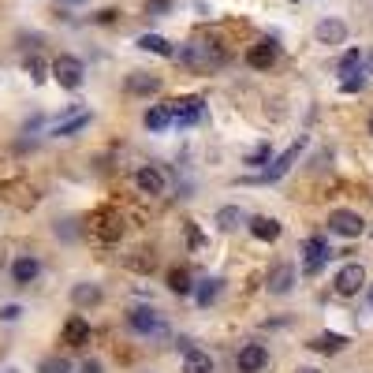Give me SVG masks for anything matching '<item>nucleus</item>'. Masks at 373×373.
I'll use <instances>...</instances> for the list:
<instances>
[{
    "instance_id": "obj_27",
    "label": "nucleus",
    "mask_w": 373,
    "mask_h": 373,
    "mask_svg": "<svg viewBox=\"0 0 373 373\" xmlns=\"http://www.w3.org/2000/svg\"><path fill=\"white\" fill-rule=\"evenodd\" d=\"M168 291H172V295H190V291H194L190 272L187 269H172L168 272Z\"/></svg>"
},
{
    "instance_id": "obj_32",
    "label": "nucleus",
    "mask_w": 373,
    "mask_h": 373,
    "mask_svg": "<svg viewBox=\"0 0 373 373\" xmlns=\"http://www.w3.org/2000/svg\"><path fill=\"white\" fill-rule=\"evenodd\" d=\"M38 373H71V362L60 359V354H53V359H45V362L38 366Z\"/></svg>"
},
{
    "instance_id": "obj_21",
    "label": "nucleus",
    "mask_w": 373,
    "mask_h": 373,
    "mask_svg": "<svg viewBox=\"0 0 373 373\" xmlns=\"http://www.w3.org/2000/svg\"><path fill=\"white\" fill-rule=\"evenodd\" d=\"M135 45L142 48V53H153V56H165V60H172V56H175L172 41H168V38H160V34H142Z\"/></svg>"
},
{
    "instance_id": "obj_28",
    "label": "nucleus",
    "mask_w": 373,
    "mask_h": 373,
    "mask_svg": "<svg viewBox=\"0 0 373 373\" xmlns=\"http://www.w3.org/2000/svg\"><path fill=\"white\" fill-rule=\"evenodd\" d=\"M354 71H362V53L359 48H351V53H344V60H339V75L344 78H354Z\"/></svg>"
},
{
    "instance_id": "obj_16",
    "label": "nucleus",
    "mask_w": 373,
    "mask_h": 373,
    "mask_svg": "<svg viewBox=\"0 0 373 373\" xmlns=\"http://www.w3.org/2000/svg\"><path fill=\"white\" fill-rule=\"evenodd\" d=\"M38 272H41V262H38V257H30V254H23V257H15V265H11V280L15 284H34Z\"/></svg>"
},
{
    "instance_id": "obj_15",
    "label": "nucleus",
    "mask_w": 373,
    "mask_h": 373,
    "mask_svg": "<svg viewBox=\"0 0 373 373\" xmlns=\"http://www.w3.org/2000/svg\"><path fill=\"white\" fill-rule=\"evenodd\" d=\"M71 302L78 306V310H90V306H101L105 302V291L97 284H75L71 287Z\"/></svg>"
},
{
    "instance_id": "obj_19",
    "label": "nucleus",
    "mask_w": 373,
    "mask_h": 373,
    "mask_svg": "<svg viewBox=\"0 0 373 373\" xmlns=\"http://www.w3.org/2000/svg\"><path fill=\"white\" fill-rule=\"evenodd\" d=\"M306 347L317 351V354H339V351L347 347V336H339V332H317Z\"/></svg>"
},
{
    "instance_id": "obj_36",
    "label": "nucleus",
    "mask_w": 373,
    "mask_h": 373,
    "mask_svg": "<svg viewBox=\"0 0 373 373\" xmlns=\"http://www.w3.org/2000/svg\"><path fill=\"white\" fill-rule=\"evenodd\" d=\"M78 373H105V366L97 362V359H86V362H83V369H78Z\"/></svg>"
},
{
    "instance_id": "obj_25",
    "label": "nucleus",
    "mask_w": 373,
    "mask_h": 373,
    "mask_svg": "<svg viewBox=\"0 0 373 373\" xmlns=\"http://www.w3.org/2000/svg\"><path fill=\"white\" fill-rule=\"evenodd\" d=\"M142 123L150 127V131H165V127L172 123V116H168L165 105H150V108H145V116H142Z\"/></svg>"
},
{
    "instance_id": "obj_35",
    "label": "nucleus",
    "mask_w": 373,
    "mask_h": 373,
    "mask_svg": "<svg viewBox=\"0 0 373 373\" xmlns=\"http://www.w3.org/2000/svg\"><path fill=\"white\" fill-rule=\"evenodd\" d=\"M19 314H23V306H15V302H8L4 310H0V321H19Z\"/></svg>"
},
{
    "instance_id": "obj_29",
    "label": "nucleus",
    "mask_w": 373,
    "mask_h": 373,
    "mask_svg": "<svg viewBox=\"0 0 373 373\" xmlns=\"http://www.w3.org/2000/svg\"><path fill=\"white\" fill-rule=\"evenodd\" d=\"M269 160H272V145H269V142H262L257 150H250V153H247V160H242V165L262 168V165H269Z\"/></svg>"
},
{
    "instance_id": "obj_20",
    "label": "nucleus",
    "mask_w": 373,
    "mask_h": 373,
    "mask_svg": "<svg viewBox=\"0 0 373 373\" xmlns=\"http://www.w3.org/2000/svg\"><path fill=\"white\" fill-rule=\"evenodd\" d=\"M160 90V78L157 75H145V71H131L127 75V93H135V97H150Z\"/></svg>"
},
{
    "instance_id": "obj_4",
    "label": "nucleus",
    "mask_w": 373,
    "mask_h": 373,
    "mask_svg": "<svg viewBox=\"0 0 373 373\" xmlns=\"http://www.w3.org/2000/svg\"><path fill=\"white\" fill-rule=\"evenodd\" d=\"M127 325L138 336H165V317H160L153 306H135V310L127 314Z\"/></svg>"
},
{
    "instance_id": "obj_11",
    "label": "nucleus",
    "mask_w": 373,
    "mask_h": 373,
    "mask_svg": "<svg viewBox=\"0 0 373 373\" xmlns=\"http://www.w3.org/2000/svg\"><path fill=\"white\" fill-rule=\"evenodd\" d=\"M135 187H138L142 194H165V187H168V175L160 172L157 165H142V168L135 172Z\"/></svg>"
},
{
    "instance_id": "obj_30",
    "label": "nucleus",
    "mask_w": 373,
    "mask_h": 373,
    "mask_svg": "<svg viewBox=\"0 0 373 373\" xmlns=\"http://www.w3.org/2000/svg\"><path fill=\"white\" fill-rule=\"evenodd\" d=\"M127 269H135V272H150V269H153V254L135 250L131 257H127Z\"/></svg>"
},
{
    "instance_id": "obj_1",
    "label": "nucleus",
    "mask_w": 373,
    "mask_h": 373,
    "mask_svg": "<svg viewBox=\"0 0 373 373\" xmlns=\"http://www.w3.org/2000/svg\"><path fill=\"white\" fill-rule=\"evenodd\" d=\"M180 63H187V68H194V71H213V68L224 63V53L213 48V45H205V41H190V45L180 48Z\"/></svg>"
},
{
    "instance_id": "obj_37",
    "label": "nucleus",
    "mask_w": 373,
    "mask_h": 373,
    "mask_svg": "<svg viewBox=\"0 0 373 373\" xmlns=\"http://www.w3.org/2000/svg\"><path fill=\"white\" fill-rule=\"evenodd\" d=\"M366 83H362V78H344V93H354V90H362Z\"/></svg>"
},
{
    "instance_id": "obj_23",
    "label": "nucleus",
    "mask_w": 373,
    "mask_h": 373,
    "mask_svg": "<svg viewBox=\"0 0 373 373\" xmlns=\"http://www.w3.org/2000/svg\"><path fill=\"white\" fill-rule=\"evenodd\" d=\"M83 127H90V112H83V108H78L75 116H68L63 123H56V135H60V138H71V135H78V131H83Z\"/></svg>"
},
{
    "instance_id": "obj_8",
    "label": "nucleus",
    "mask_w": 373,
    "mask_h": 373,
    "mask_svg": "<svg viewBox=\"0 0 373 373\" xmlns=\"http://www.w3.org/2000/svg\"><path fill=\"white\" fill-rule=\"evenodd\" d=\"M332 287H336V295H344V299H351V295H359V291L366 287V269L359 265V262H351V265H344L336 272V280H332Z\"/></svg>"
},
{
    "instance_id": "obj_17",
    "label": "nucleus",
    "mask_w": 373,
    "mask_h": 373,
    "mask_svg": "<svg viewBox=\"0 0 373 373\" xmlns=\"http://www.w3.org/2000/svg\"><path fill=\"white\" fill-rule=\"evenodd\" d=\"M63 344H68V347H83V344H90V321L75 314L68 325H63Z\"/></svg>"
},
{
    "instance_id": "obj_40",
    "label": "nucleus",
    "mask_w": 373,
    "mask_h": 373,
    "mask_svg": "<svg viewBox=\"0 0 373 373\" xmlns=\"http://www.w3.org/2000/svg\"><path fill=\"white\" fill-rule=\"evenodd\" d=\"M63 4H83V0H63Z\"/></svg>"
},
{
    "instance_id": "obj_14",
    "label": "nucleus",
    "mask_w": 373,
    "mask_h": 373,
    "mask_svg": "<svg viewBox=\"0 0 373 373\" xmlns=\"http://www.w3.org/2000/svg\"><path fill=\"white\" fill-rule=\"evenodd\" d=\"M269 295H287L291 287H295V265H277L269 272Z\"/></svg>"
},
{
    "instance_id": "obj_12",
    "label": "nucleus",
    "mask_w": 373,
    "mask_h": 373,
    "mask_svg": "<svg viewBox=\"0 0 373 373\" xmlns=\"http://www.w3.org/2000/svg\"><path fill=\"white\" fill-rule=\"evenodd\" d=\"M314 38H317L321 45H344V41H347V26L339 23V19H321V23L314 26Z\"/></svg>"
},
{
    "instance_id": "obj_9",
    "label": "nucleus",
    "mask_w": 373,
    "mask_h": 373,
    "mask_svg": "<svg viewBox=\"0 0 373 373\" xmlns=\"http://www.w3.org/2000/svg\"><path fill=\"white\" fill-rule=\"evenodd\" d=\"M302 257H306V265H302L306 277H317L321 265H325L329 257H332V250H329V242L321 239V235H310V239L302 242Z\"/></svg>"
},
{
    "instance_id": "obj_5",
    "label": "nucleus",
    "mask_w": 373,
    "mask_h": 373,
    "mask_svg": "<svg viewBox=\"0 0 373 373\" xmlns=\"http://www.w3.org/2000/svg\"><path fill=\"white\" fill-rule=\"evenodd\" d=\"M329 232L339 239H359L366 232V220L354 213V209H332L329 213Z\"/></svg>"
},
{
    "instance_id": "obj_42",
    "label": "nucleus",
    "mask_w": 373,
    "mask_h": 373,
    "mask_svg": "<svg viewBox=\"0 0 373 373\" xmlns=\"http://www.w3.org/2000/svg\"><path fill=\"white\" fill-rule=\"evenodd\" d=\"M8 373H15V369H8Z\"/></svg>"
},
{
    "instance_id": "obj_3",
    "label": "nucleus",
    "mask_w": 373,
    "mask_h": 373,
    "mask_svg": "<svg viewBox=\"0 0 373 373\" xmlns=\"http://www.w3.org/2000/svg\"><path fill=\"white\" fill-rule=\"evenodd\" d=\"M48 71H53V78H56L63 90H78V86H83V78H86L83 60H75V56H56Z\"/></svg>"
},
{
    "instance_id": "obj_6",
    "label": "nucleus",
    "mask_w": 373,
    "mask_h": 373,
    "mask_svg": "<svg viewBox=\"0 0 373 373\" xmlns=\"http://www.w3.org/2000/svg\"><path fill=\"white\" fill-rule=\"evenodd\" d=\"M90 235L101 239V242H116V239L123 235V217L116 213V209H101V213H93Z\"/></svg>"
},
{
    "instance_id": "obj_34",
    "label": "nucleus",
    "mask_w": 373,
    "mask_h": 373,
    "mask_svg": "<svg viewBox=\"0 0 373 373\" xmlns=\"http://www.w3.org/2000/svg\"><path fill=\"white\" fill-rule=\"evenodd\" d=\"M187 242H190V250L202 247V232H198V224H194V220H187Z\"/></svg>"
},
{
    "instance_id": "obj_7",
    "label": "nucleus",
    "mask_w": 373,
    "mask_h": 373,
    "mask_svg": "<svg viewBox=\"0 0 373 373\" xmlns=\"http://www.w3.org/2000/svg\"><path fill=\"white\" fill-rule=\"evenodd\" d=\"M299 153H302V138H299L295 145H287V150H284L277 160H269L272 168H265L262 175H254V180H247V183H277V180H284V175L291 172V165L299 160Z\"/></svg>"
},
{
    "instance_id": "obj_38",
    "label": "nucleus",
    "mask_w": 373,
    "mask_h": 373,
    "mask_svg": "<svg viewBox=\"0 0 373 373\" xmlns=\"http://www.w3.org/2000/svg\"><path fill=\"white\" fill-rule=\"evenodd\" d=\"M362 63H366V68H369V75H373V53H369V56H362Z\"/></svg>"
},
{
    "instance_id": "obj_31",
    "label": "nucleus",
    "mask_w": 373,
    "mask_h": 373,
    "mask_svg": "<svg viewBox=\"0 0 373 373\" xmlns=\"http://www.w3.org/2000/svg\"><path fill=\"white\" fill-rule=\"evenodd\" d=\"M26 75L34 78V83H45V78H48V63H45L41 56H30V60H26Z\"/></svg>"
},
{
    "instance_id": "obj_2",
    "label": "nucleus",
    "mask_w": 373,
    "mask_h": 373,
    "mask_svg": "<svg viewBox=\"0 0 373 373\" xmlns=\"http://www.w3.org/2000/svg\"><path fill=\"white\" fill-rule=\"evenodd\" d=\"M165 108H168L172 123H180V127H190V123H198V120H202V112H205V101H202L198 93H190V97H175V101H168Z\"/></svg>"
},
{
    "instance_id": "obj_18",
    "label": "nucleus",
    "mask_w": 373,
    "mask_h": 373,
    "mask_svg": "<svg viewBox=\"0 0 373 373\" xmlns=\"http://www.w3.org/2000/svg\"><path fill=\"white\" fill-rule=\"evenodd\" d=\"M247 228H250L254 239H262V242H277L280 232H284V228H280V220H272V217H250Z\"/></svg>"
},
{
    "instance_id": "obj_39",
    "label": "nucleus",
    "mask_w": 373,
    "mask_h": 373,
    "mask_svg": "<svg viewBox=\"0 0 373 373\" xmlns=\"http://www.w3.org/2000/svg\"><path fill=\"white\" fill-rule=\"evenodd\" d=\"M295 373H321V369H314V366H299Z\"/></svg>"
},
{
    "instance_id": "obj_22",
    "label": "nucleus",
    "mask_w": 373,
    "mask_h": 373,
    "mask_svg": "<svg viewBox=\"0 0 373 373\" xmlns=\"http://www.w3.org/2000/svg\"><path fill=\"white\" fill-rule=\"evenodd\" d=\"M183 373H213V359H209L205 351L190 347V351H187V359H183Z\"/></svg>"
},
{
    "instance_id": "obj_10",
    "label": "nucleus",
    "mask_w": 373,
    "mask_h": 373,
    "mask_svg": "<svg viewBox=\"0 0 373 373\" xmlns=\"http://www.w3.org/2000/svg\"><path fill=\"white\" fill-rule=\"evenodd\" d=\"M277 56H280V45L272 41V38H265V41H257V45L247 48V63H250L254 71H269L272 63H277Z\"/></svg>"
},
{
    "instance_id": "obj_33",
    "label": "nucleus",
    "mask_w": 373,
    "mask_h": 373,
    "mask_svg": "<svg viewBox=\"0 0 373 373\" xmlns=\"http://www.w3.org/2000/svg\"><path fill=\"white\" fill-rule=\"evenodd\" d=\"M168 11H172V0H150V4H145L150 19H160V15H168Z\"/></svg>"
},
{
    "instance_id": "obj_13",
    "label": "nucleus",
    "mask_w": 373,
    "mask_h": 373,
    "mask_svg": "<svg viewBox=\"0 0 373 373\" xmlns=\"http://www.w3.org/2000/svg\"><path fill=\"white\" fill-rule=\"evenodd\" d=\"M269 366V351L262 344H247L239 351V369L242 373H257V369H265Z\"/></svg>"
},
{
    "instance_id": "obj_41",
    "label": "nucleus",
    "mask_w": 373,
    "mask_h": 373,
    "mask_svg": "<svg viewBox=\"0 0 373 373\" xmlns=\"http://www.w3.org/2000/svg\"><path fill=\"white\" fill-rule=\"evenodd\" d=\"M369 135H373V116H369Z\"/></svg>"
},
{
    "instance_id": "obj_24",
    "label": "nucleus",
    "mask_w": 373,
    "mask_h": 373,
    "mask_svg": "<svg viewBox=\"0 0 373 373\" xmlns=\"http://www.w3.org/2000/svg\"><path fill=\"white\" fill-rule=\"evenodd\" d=\"M242 220H247V217H242L239 205H224V209H217V228H220V232H235Z\"/></svg>"
},
{
    "instance_id": "obj_26",
    "label": "nucleus",
    "mask_w": 373,
    "mask_h": 373,
    "mask_svg": "<svg viewBox=\"0 0 373 373\" xmlns=\"http://www.w3.org/2000/svg\"><path fill=\"white\" fill-rule=\"evenodd\" d=\"M220 291H224V280H202V287L194 291V299H198V306H213L217 299H220Z\"/></svg>"
}]
</instances>
